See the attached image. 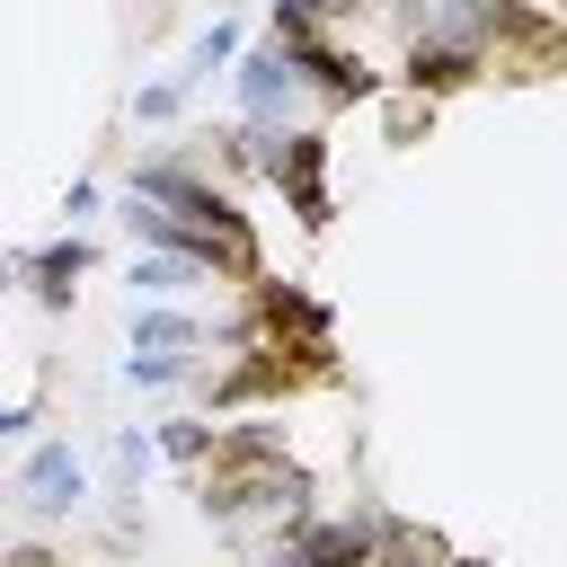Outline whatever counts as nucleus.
<instances>
[{
  "label": "nucleus",
  "instance_id": "1",
  "mask_svg": "<svg viewBox=\"0 0 567 567\" xmlns=\"http://www.w3.org/2000/svg\"><path fill=\"white\" fill-rule=\"evenodd\" d=\"M124 195H133V204H159V213H177V221H195V230H213V239H230V248L257 266V230H248L239 195H230V186H213L195 159H177V151H151V159H133Z\"/></svg>",
  "mask_w": 567,
  "mask_h": 567
},
{
  "label": "nucleus",
  "instance_id": "2",
  "mask_svg": "<svg viewBox=\"0 0 567 567\" xmlns=\"http://www.w3.org/2000/svg\"><path fill=\"white\" fill-rule=\"evenodd\" d=\"M9 505H18V523H80V514L97 505L89 452H80L71 434H35L27 461H18V478H9Z\"/></svg>",
  "mask_w": 567,
  "mask_h": 567
},
{
  "label": "nucleus",
  "instance_id": "3",
  "mask_svg": "<svg viewBox=\"0 0 567 567\" xmlns=\"http://www.w3.org/2000/svg\"><path fill=\"white\" fill-rule=\"evenodd\" d=\"M301 97H310V80H301V62H292L284 35H266V44L239 53V71H230V106H239V124H257V133H292Z\"/></svg>",
  "mask_w": 567,
  "mask_h": 567
},
{
  "label": "nucleus",
  "instance_id": "4",
  "mask_svg": "<svg viewBox=\"0 0 567 567\" xmlns=\"http://www.w3.org/2000/svg\"><path fill=\"white\" fill-rule=\"evenodd\" d=\"M292 62H301L310 97H328V106H354V97L381 89V71H372L354 44H337V35H292Z\"/></svg>",
  "mask_w": 567,
  "mask_h": 567
},
{
  "label": "nucleus",
  "instance_id": "5",
  "mask_svg": "<svg viewBox=\"0 0 567 567\" xmlns=\"http://www.w3.org/2000/svg\"><path fill=\"white\" fill-rule=\"evenodd\" d=\"M89 257H97V248H89L80 230H62L53 248H18L9 266H18V284H27V292H35L44 310H62V301H71V284L89 275Z\"/></svg>",
  "mask_w": 567,
  "mask_h": 567
},
{
  "label": "nucleus",
  "instance_id": "6",
  "mask_svg": "<svg viewBox=\"0 0 567 567\" xmlns=\"http://www.w3.org/2000/svg\"><path fill=\"white\" fill-rule=\"evenodd\" d=\"M478 71H487V53H470V44H443V35H408V62H399V80H408L416 97L470 89Z\"/></svg>",
  "mask_w": 567,
  "mask_h": 567
},
{
  "label": "nucleus",
  "instance_id": "7",
  "mask_svg": "<svg viewBox=\"0 0 567 567\" xmlns=\"http://www.w3.org/2000/svg\"><path fill=\"white\" fill-rule=\"evenodd\" d=\"M204 284H221L204 257H177V248H133L124 257V292L133 301H177V292H204Z\"/></svg>",
  "mask_w": 567,
  "mask_h": 567
},
{
  "label": "nucleus",
  "instance_id": "8",
  "mask_svg": "<svg viewBox=\"0 0 567 567\" xmlns=\"http://www.w3.org/2000/svg\"><path fill=\"white\" fill-rule=\"evenodd\" d=\"M239 53H248V44H239V18L221 9V18H213V27L195 35V44H186L177 80H186V89H204V80H230V71H239Z\"/></svg>",
  "mask_w": 567,
  "mask_h": 567
},
{
  "label": "nucleus",
  "instance_id": "9",
  "mask_svg": "<svg viewBox=\"0 0 567 567\" xmlns=\"http://www.w3.org/2000/svg\"><path fill=\"white\" fill-rule=\"evenodd\" d=\"M204 381V363H177V354H124V390H186Z\"/></svg>",
  "mask_w": 567,
  "mask_h": 567
},
{
  "label": "nucleus",
  "instance_id": "10",
  "mask_svg": "<svg viewBox=\"0 0 567 567\" xmlns=\"http://www.w3.org/2000/svg\"><path fill=\"white\" fill-rule=\"evenodd\" d=\"M106 461H115V478L133 487V478H151V470H159V434H142V425H115V452H106Z\"/></svg>",
  "mask_w": 567,
  "mask_h": 567
},
{
  "label": "nucleus",
  "instance_id": "11",
  "mask_svg": "<svg viewBox=\"0 0 567 567\" xmlns=\"http://www.w3.org/2000/svg\"><path fill=\"white\" fill-rule=\"evenodd\" d=\"M186 97H195V89H186L177 71H168V80H142V89H133V124H168Z\"/></svg>",
  "mask_w": 567,
  "mask_h": 567
},
{
  "label": "nucleus",
  "instance_id": "12",
  "mask_svg": "<svg viewBox=\"0 0 567 567\" xmlns=\"http://www.w3.org/2000/svg\"><path fill=\"white\" fill-rule=\"evenodd\" d=\"M62 213H71V230H80V221H97V177H71V195H62Z\"/></svg>",
  "mask_w": 567,
  "mask_h": 567
},
{
  "label": "nucleus",
  "instance_id": "13",
  "mask_svg": "<svg viewBox=\"0 0 567 567\" xmlns=\"http://www.w3.org/2000/svg\"><path fill=\"white\" fill-rule=\"evenodd\" d=\"M0 434H18V443H27V434H35V399H9V416H0Z\"/></svg>",
  "mask_w": 567,
  "mask_h": 567
}]
</instances>
